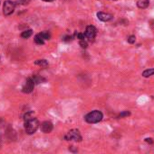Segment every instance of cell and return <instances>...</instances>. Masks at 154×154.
Listing matches in <instances>:
<instances>
[{
  "label": "cell",
  "mask_w": 154,
  "mask_h": 154,
  "mask_svg": "<svg viewBox=\"0 0 154 154\" xmlns=\"http://www.w3.org/2000/svg\"><path fill=\"white\" fill-rule=\"evenodd\" d=\"M85 37H86V40L93 42L97 34V30L93 25H89L86 27V30H85Z\"/></svg>",
  "instance_id": "5"
},
{
  "label": "cell",
  "mask_w": 154,
  "mask_h": 154,
  "mask_svg": "<svg viewBox=\"0 0 154 154\" xmlns=\"http://www.w3.org/2000/svg\"><path fill=\"white\" fill-rule=\"evenodd\" d=\"M33 79H34V81H35L36 84H39V83H42L43 81H45V78H40V77H33Z\"/></svg>",
  "instance_id": "15"
},
{
  "label": "cell",
  "mask_w": 154,
  "mask_h": 154,
  "mask_svg": "<svg viewBox=\"0 0 154 154\" xmlns=\"http://www.w3.org/2000/svg\"><path fill=\"white\" fill-rule=\"evenodd\" d=\"M102 118H104V114L99 110H93L87 114L84 117L85 121L88 124H97L101 121Z\"/></svg>",
  "instance_id": "2"
},
{
  "label": "cell",
  "mask_w": 154,
  "mask_h": 154,
  "mask_svg": "<svg viewBox=\"0 0 154 154\" xmlns=\"http://www.w3.org/2000/svg\"><path fill=\"white\" fill-rule=\"evenodd\" d=\"M97 17L99 20H101L102 22H109L113 18V15L111 14H108V13H104V12H98Z\"/></svg>",
  "instance_id": "8"
},
{
  "label": "cell",
  "mask_w": 154,
  "mask_h": 154,
  "mask_svg": "<svg viewBox=\"0 0 154 154\" xmlns=\"http://www.w3.org/2000/svg\"><path fill=\"white\" fill-rule=\"evenodd\" d=\"M50 37H51V35H50L49 32H47V31L39 32L35 36V42L38 45H42V44L45 43V41L49 40Z\"/></svg>",
  "instance_id": "4"
},
{
  "label": "cell",
  "mask_w": 154,
  "mask_h": 154,
  "mask_svg": "<svg viewBox=\"0 0 154 154\" xmlns=\"http://www.w3.org/2000/svg\"><path fill=\"white\" fill-rule=\"evenodd\" d=\"M127 41H128V42H129V43L132 44V43H134V42H135V41H136V37H135L134 35H131V36H129V37H128Z\"/></svg>",
  "instance_id": "16"
},
{
  "label": "cell",
  "mask_w": 154,
  "mask_h": 154,
  "mask_svg": "<svg viewBox=\"0 0 154 154\" xmlns=\"http://www.w3.org/2000/svg\"><path fill=\"white\" fill-rule=\"evenodd\" d=\"M35 81H34L33 78H28L26 81V83L24 84L23 86V89H22V91L26 94H28V93H31L33 90H34V88H35Z\"/></svg>",
  "instance_id": "6"
},
{
  "label": "cell",
  "mask_w": 154,
  "mask_h": 154,
  "mask_svg": "<svg viewBox=\"0 0 154 154\" xmlns=\"http://www.w3.org/2000/svg\"><path fill=\"white\" fill-rule=\"evenodd\" d=\"M33 34V31L31 30V29H29V30H26V31H24L22 33H21V37L22 38H25V39H27V38H29L31 35Z\"/></svg>",
  "instance_id": "12"
},
{
  "label": "cell",
  "mask_w": 154,
  "mask_h": 154,
  "mask_svg": "<svg viewBox=\"0 0 154 154\" xmlns=\"http://www.w3.org/2000/svg\"><path fill=\"white\" fill-rule=\"evenodd\" d=\"M15 11V4L12 1H5L4 3V6H3V13L5 15H10L14 13Z\"/></svg>",
  "instance_id": "7"
},
{
  "label": "cell",
  "mask_w": 154,
  "mask_h": 154,
  "mask_svg": "<svg viewBox=\"0 0 154 154\" xmlns=\"http://www.w3.org/2000/svg\"><path fill=\"white\" fill-rule=\"evenodd\" d=\"M39 121L32 116V113H27L25 115V130L27 134H33L35 133L37 129L39 128Z\"/></svg>",
  "instance_id": "1"
},
{
  "label": "cell",
  "mask_w": 154,
  "mask_h": 154,
  "mask_svg": "<svg viewBox=\"0 0 154 154\" xmlns=\"http://www.w3.org/2000/svg\"><path fill=\"white\" fill-rule=\"evenodd\" d=\"M43 1H45V2H52V1H55V0H43Z\"/></svg>",
  "instance_id": "19"
},
{
  "label": "cell",
  "mask_w": 154,
  "mask_h": 154,
  "mask_svg": "<svg viewBox=\"0 0 154 154\" xmlns=\"http://www.w3.org/2000/svg\"><path fill=\"white\" fill-rule=\"evenodd\" d=\"M149 4H150L149 0H138V2H137V6L141 9L147 8L149 6Z\"/></svg>",
  "instance_id": "10"
},
{
  "label": "cell",
  "mask_w": 154,
  "mask_h": 154,
  "mask_svg": "<svg viewBox=\"0 0 154 154\" xmlns=\"http://www.w3.org/2000/svg\"><path fill=\"white\" fill-rule=\"evenodd\" d=\"M112 1H115V0H112Z\"/></svg>",
  "instance_id": "20"
},
{
  "label": "cell",
  "mask_w": 154,
  "mask_h": 154,
  "mask_svg": "<svg viewBox=\"0 0 154 154\" xmlns=\"http://www.w3.org/2000/svg\"><path fill=\"white\" fill-rule=\"evenodd\" d=\"M35 63H36V65H39L43 68H45L48 66V62L45 60H37Z\"/></svg>",
  "instance_id": "13"
},
{
  "label": "cell",
  "mask_w": 154,
  "mask_h": 154,
  "mask_svg": "<svg viewBox=\"0 0 154 154\" xmlns=\"http://www.w3.org/2000/svg\"><path fill=\"white\" fill-rule=\"evenodd\" d=\"M79 43H80V46L82 48V49H86L88 44H87V40H79Z\"/></svg>",
  "instance_id": "14"
},
{
  "label": "cell",
  "mask_w": 154,
  "mask_h": 154,
  "mask_svg": "<svg viewBox=\"0 0 154 154\" xmlns=\"http://www.w3.org/2000/svg\"><path fill=\"white\" fill-rule=\"evenodd\" d=\"M64 140L66 141H74V142H81L82 140V137L81 135V132L77 129L70 130L65 135H64Z\"/></svg>",
  "instance_id": "3"
},
{
  "label": "cell",
  "mask_w": 154,
  "mask_h": 154,
  "mask_svg": "<svg viewBox=\"0 0 154 154\" xmlns=\"http://www.w3.org/2000/svg\"><path fill=\"white\" fill-rule=\"evenodd\" d=\"M53 124L49 122V121H45L44 123L41 124V131L45 133H49L53 131Z\"/></svg>",
  "instance_id": "9"
},
{
  "label": "cell",
  "mask_w": 154,
  "mask_h": 154,
  "mask_svg": "<svg viewBox=\"0 0 154 154\" xmlns=\"http://www.w3.org/2000/svg\"><path fill=\"white\" fill-rule=\"evenodd\" d=\"M131 114V113L130 112H128V111H123V113H121L119 114V117L120 118H123V117H126V116H129Z\"/></svg>",
  "instance_id": "17"
},
{
  "label": "cell",
  "mask_w": 154,
  "mask_h": 154,
  "mask_svg": "<svg viewBox=\"0 0 154 154\" xmlns=\"http://www.w3.org/2000/svg\"><path fill=\"white\" fill-rule=\"evenodd\" d=\"M145 142H150V143H152V142H153V141H152V139H151V138H147V139H145Z\"/></svg>",
  "instance_id": "18"
},
{
  "label": "cell",
  "mask_w": 154,
  "mask_h": 154,
  "mask_svg": "<svg viewBox=\"0 0 154 154\" xmlns=\"http://www.w3.org/2000/svg\"><path fill=\"white\" fill-rule=\"evenodd\" d=\"M152 75H154V68H148L142 72V77L144 78H149Z\"/></svg>",
  "instance_id": "11"
}]
</instances>
